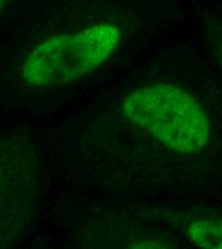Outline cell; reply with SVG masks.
<instances>
[{
	"label": "cell",
	"mask_w": 222,
	"mask_h": 249,
	"mask_svg": "<svg viewBox=\"0 0 222 249\" xmlns=\"http://www.w3.org/2000/svg\"><path fill=\"white\" fill-rule=\"evenodd\" d=\"M123 111L128 120L174 152L198 153L209 144L205 111L178 87L155 84L136 89L124 99Z\"/></svg>",
	"instance_id": "1"
},
{
	"label": "cell",
	"mask_w": 222,
	"mask_h": 249,
	"mask_svg": "<svg viewBox=\"0 0 222 249\" xmlns=\"http://www.w3.org/2000/svg\"><path fill=\"white\" fill-rule=\"evenodd\" d=\"M120 37L119 28L107 23L50 37L26 57L21 66L22 79L33 88L72 83L105 62L116 49Z\"/></svg>",
	"instance_id": "2"
},
{
	"label": "cell",
	"mask_w": 222,
	"mask_h": 249,
	"mask_svg": "<svg viewBox=\"0 0 222 249\" xmlns=\"http://www.w3.org/2000/svg\"><path fill=\"white\" fill-rule=\"evenodd\" d=\"M190 241L202 249H222V219H204L190 223Z\"/></svg>",
	"instance_id": "3"
},
{
	"label": "cell",
	"mask_w": 222,
	"mask_h": 249,
	"mask_svg": "<svg viewBox=\"0 0 222 249\" xmlns=\"http://www.w3.org/2000/svg\"><path fill=\"white\" fill-rule=\"evenodd\" d=\"M7 3V0H0V13L3 11V9L5 8Z\"/></svg>",
	"instance_id": "4"
},
{
	"label": "cell",
	"mask_w": 222,
	"mask_h": 249,
	"mask_svg": "<svg viewBox=\"0 0 222 249\" xmlns=\"http://www.w3.org/2000/svg\"><path fill=\"white\" fill-rule=\"evenodd\" d=\"M219 57H220V62H221V64H222V43H221V46H220V51H219Z\"/></svg>",
	"instance_id": "5"
}]
</instances>
